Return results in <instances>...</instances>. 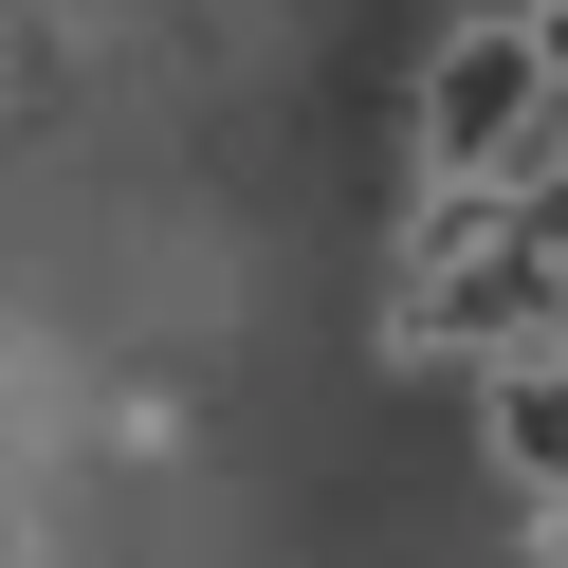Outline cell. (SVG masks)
Wrapping results in <instances>:
<instances>
[{
	"label": "cell",
	"mask_w": 568,
	"mask_h": 568,
	"mask_svg": "<svg viewBox=\"0 0 568 568\" xmlns=\"http://www.w3.org/2000/svg\"><path fill=\"white\" fill-rule=\"evenodd\" d=\"M531 92H550V19H477V38L440 55V184H495V165H514Z\"/></svg>",
	"instance_id": "obj_1"
}]
</instances>
